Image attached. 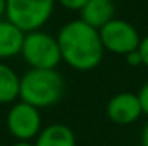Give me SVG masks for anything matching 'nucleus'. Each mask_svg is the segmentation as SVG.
I'll return each mask as SVG.
<instances>
[{
    "instance_id": "obj_13",
    "label": "nucleus",
    "mask_w": 148,
    "mask_h": 146,
    "mask_svg": "<svg viewBox=\"0 0 148 146\" xmlns=\"http://www.w3.org/2000/svg\"><path fill=\"white\" fill-rule=\"evenodd\" d=\"M55 2H59L64 9H67V10H76V12H79L84 5H86V2L88 0H55Z\"/></svg>"
},
{
    "instance_id": "obj_11",
    "label": "nucleus",
    "mask_w": 148,
    "mask_h": 146,
    "mask_svg": "<svg viewBox=\"0 0 148 146\" xmlns=\"http://www.w3.org/2000/svg\"><path fill=\"white\" fill-rule=\"evenodd\" d=\"M21 76L5 62H0V105H12L19 100Z\"/></svg>"
},
{
    "instance_id": "obj_3",
    "label": "nucleus",
    "mask_w": 148,
    "mask_h": 146,
    "mask_svg": "<svg viewBox=\"0 0 148 146\" xmlns=\"http://www.w3.org/2000/svg\"><path fill=\"white\" fill-rule=\"evenodd\" d=\"M55 0H5V19L23 33L41 29L52 17Z\"/></svg>"
},
{
    "instance_id": "obj_7",
    "label": "nucleus",
    "mask_w": 148,
    "mask_h": 146,
    "mask_svg": "<svg viewBox=\"0 0 148 146\" xmlns=\"http://www.w3.org/2000/svg\"><path fill=\"white\" fill-rule=\"evenodd\" d=\"M143 115L138 95L131 91H122L114 95L107 103V117L117 126L134 124Z\"/></svg>"
},
{
    "instance_id": "obj_14",
    "label": "nucleus",
    "mask_w": 148,
    "mask_h": 146,
    "mask_svg": "<svg viewBox=\"0 0 148 146\" xmlns=\"http://www.w3.org/2000/svg\"><path fill=\"white\" fill-rule=\"evenodd\" d=\"M138 52L141 55V60H143V65L148 69V35L141 36V41H140V46H138Z\"/></svg>"
},
{
    "instance_id": "obj_15",
    "label": "nucleus",
    "mask_w": 148,
    "mask_h": 146,
    "mask_svg": "<svg viewBox=\"0 0 148 146\" xmlns=\"http://www.w3.org/2000/svg\"><path fill=\"white\" fill-rule=\"evenodd\" d=\"M124 59H126L127 65H131V67H140V65H143V60H141V55H140L138 50H134V52L124 55Z\"/></svg>"
},
{
    "instance_id": "obj_16",
    "label": "nucleus",
    "mask_w": 148,
    "mask_h": 146,
    "mask_svg": "<svg viewBox=\"0 0 148 146\" xmlns=\"http://www.w3.org/2000/svg\"><path fill=\"white\" fill-rule=\"evenodd\" d=\"M141 146H148V122L141 131Z\"/></svg>"
},
{
    "instance_id": "obj_10",
    "label": "nucleus",
    "mask_w": 148,
    "mask_h": 146,
    "mask_svg": "<svg viewBox=\"0 0 148 146\" xmlns=\"http://www.w3.org/2000/svg\"><path fill=\"white\" fill-rule=\"evenodd\" d=\"M35 146H76V134L66 124H50L41 127L35 138Z\"/></svg>"
},
{
    "instance_id": "obj_12",
    "label": "nucleus",
    "mask_w": 148,
    "mask_h": 146,
    "mask_svg": "<svg viewBox=\"0 0 148 146\" xmlns=\"http://www.w3.org/2000/svg\"><path fill=\"white\" fill-rule=\"evenodd\" d=\"M138 100H140V105H141V110H143V115L148 117V81L138 89Z\"/></svg>"
},
{
    "instance_id": "obj_4",
    "label": "nucleus",
    "mask_w": 148,
    "mask_h": 146,
    "mask_svg": "<svg viewBox=\"0 0 148 146\" xmlns=\"http://www.w3.org/2000/svg\"><path fill=\"white\" fill-rule=\"evenodd\" d=\"M21 57L26 60L29 69H57L62 62L57 38L43 29L24 33Z\"/></svg>"
},
{
    "instance_id": "obj_1",
    "label": "nucleus",
    "mask_w": 148,
    "mask_h": 146,
    "mask_svg": "<svg viewBox=\"0 0 148 146\" xmlns=\"http://www.w3.org/2000/svg\"><path fill=\"white\" fill-rule=\"evenodd\" d=\"M55 38L62 60L74 71H93L103 60L105 50L98 29L91 28L81 19H74L64 24Z\"/></svg>"
},
{
    "instance_id": "obj_9",
    "label": "nucleus",
    "mask_w": 148,
    "mask_h": 146,
    "mask_svg": "<svg viewBox=\"0 0 148 146\" xmlns=\"http://www.w3.org/2000/svg\"><path fill=\"white\" fill-rule=\"evenodd\" d=\"M24 33L7 19H0V62L21 55Z\"/></svg>"
},
{
    "instance_id": "obj_5",
    "label": "nucleus",
    "mask_w": 148,
    "mask_h": 146,
    "mask_svg": "<svg viewBox=\"0 0 148 146\" xmlns=\"http://www.w3.org/2000/svg\"><path fill=\"white\" fill-rule=\"evenodd\" d=\"M98 33H100L103 50L114 55H119V57H124L138 50L140 41H141L140 31L129 21L115 19V17L109 21L105 26H102Z\"/></svg>"
},
{
    "instance_id": "obj_2",
    "label": "nucleus",
    "mask_w": 148,
    "mask_h": 146,
    "mask_svg": "<svg viewBox=\"0 0 148 146\" xmlns=\"http://www.w3.org/2000/svg\"><path fill=\"white\" fill-rule=\"evenodd\" d=\"M66 95V79L57 69H29L21 76L19 100L36 108L57 105Z\"/></svg>"
},
{
    "instance_id": "obj_18",
    "label": "nucleus",
    "mask_w": 148,
    "mask_h": 146,
    "mask_svg": "<svg viewBox=\"0 0 148 146\" xmlns=\"http://www.w3.org/2000/svg\"><path fill=\"white\" fill-rule=\"evenodd\" d=\"M12 146H35V143H31V141H16Z\"/></svg>"
},
{
    "instance_id": "obj_6",
    "label": "nucleus",
    "mask_w": 148,
    "mask_h": 146,
    "mask_svg": "<svg viewBox=\"0 0 148 146\" xmlns=\"http://www.w3.org/2000/svg\"><path fill=\"white\" fill-rule=\"evenodd\" d=\"M5 126L16 141H33L41 131L40 108L17 100L10 105L7 112Z\"/></svg>"
},
{
    "instance_id": "obj_17",
    "label": "nucleus",
    "mask_w": 148,
    "mask_h": 146,
    "mask_svg": "<svg viewBox=\"0 0 148 146\" xmlns=\"http://www.w3.org/2000/svg\"><path fill=\"white\" fill-rule=\"evenodd\" d=\"M0 19H5V0H0Z\"/></svg>"
},
{
    "instance_id": "obj_8",
    "label": "nucleus",
    "mask_w": 148,
    "mask_h": 146,
    "mask_svg": "<svg viewBox=\"0 0 148 146\" xmlns=\"http://www.w3.org/2000/svg\"><path fill=\"white\" fill-rule=\"evenodd\" d=\"M79 14L81 21H84L95 29H100L115 17V5L114 0H88L86 5L79 10Z\"/></svg>"
}]
</instances>
